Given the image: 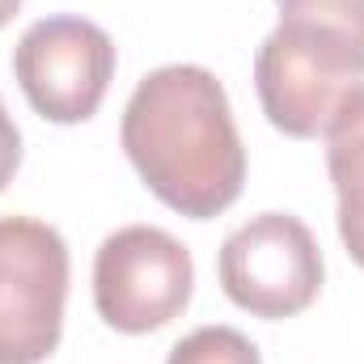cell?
Here are the masks:
<instances>
[{"instance_id": "cell-4", "label": "cell", "mask_w": 364, "mask_h": 364, "mask_svg": "<svg viewBox=\"0 0 364 364\" xmlns=\"http://www.w3.org/2000/svg\"><path fill=\"white\" fill-rule=\"evenodd\" d=\"M195 288L191 250L157 225L110 233L93 259V305L106 326L149 335L178 318Z\"/></svg>"}, {"instance_id": "cell-5", "label": "cell", "mask_w": 364, "mask_h": 364, "mask_svg": "<svg viewBox=\"0 0 364 364\" xmlns=\"http://www.w3.org/2000/svg\"><path fill=\"white\" fill-rule=\"evenodd\" d=\"M216 272L237 309L279 322L314 305L326 267L305 220L288 212H263L225 237Z\"/></svg>"}, {"instance_id": "cell-9", "label": "cell", "mask_w": 364, "mask_h": 364, "mask_svg": "<svg viewBox=\"0 0 364 364\" xmlns=\"http://www.w3.org/2000/svg\"><path fill=\"white\" fill-rule=\"evenodd\" d=\"M17 166H21V132H17L13 114L4 110V102H0V191L13 182Z\"/></svg>"}, {"instance_id": "cell-8", "label": "cell", "mask_w": 364, "mask_h": 364, "mask_svg": "<svg viewBox=\"0 0 364 364\" xmlns=\"http://www.w3.org/2000/svg\"><path fill=\"white\" fill-rule=\"evenodd\" d=\"M166 364H263V356L233 326H199L174 343Z\"/></svg>"}, {"instance_id": "cell-2", "label": "cell", "mask_w": 364, "mask_h": 364, "mask_svg": "<svg viewBox=\"0 0 364 364\" xmlns=\"http://www.w3.org/2000/svg\"><path fill=\"white\" fill-rule=\"evenodd\" d=\"M279 26L255 55L263 114L318 140L364 93V0H275Z\"/></svg>"}, {"instance_id": "cell-1", "label": "cell", "mask_w": 364, "mask_h": 364, "mask_svg": "<svg viewBox=\"0 0 364 364\" xmlns=\"http://www.w3.org/2000/svg\"><path fill=\"white\" fill-rule=\"evenodd\" d=\"M123 149L144 186L191 220L220 216L246 182L229 93L199 64H166L136 85L123 110Z\"/></svg>"}, {"instance_id": "cell-3", "label": "cell", "mask_w": 364, "mask_h": 364, "mask_svg": "<svg viewBox=\"0 0 364 364\" xmlns=\"http://www.w3.org/2000/svg\"><path fill=\"white\" fill-rule=\"evenodd\" d=\"M68 246L30 216H0V364H43L64 335Z\"/></svg>"}, {"instance_id": "cell-6", "label": "cell", "mask_w": 364, "mask_h": 364, "mask_svg": "<svg viewBox=\"0 0 364 364\" xmlns=\"http://www.w3.org/2000/svg\"><path fill=\"white\" fill-rule=\"evenodd\" d=\"M26 102L51 123H85L114 81V43L85 17H43L13 51Z\"/></svg>"}, {"instance_id": "cell-7", "label": "cell", "mask_w": 364, "mask_h": 364, "mask_svg": "<svg viewBox=\"0 0 364 364\" xmlns=\"http://www.w3.org/2000/svg\"><path fill=\"white\" fill-rule=\"evenodd\" d=\"M326 170L339 195V237L364 267V93L326 132Z\"/></svg>"}, {"instance_id": "cell-10", "label": "cell", "mask_w": 364, "mask_h": 364, "mask_svg": "<svg viewBox=\"0 0 364 364\" xmlns=\"http://www.w3.org/2000/svg\"><path fill=\"white\" fill-rule=\"evenodd\" d=\"M17 9H21V0H0V30L17 17Z\"/></svg>"}]
</instances>
